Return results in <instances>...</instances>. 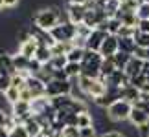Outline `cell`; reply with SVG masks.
I'll return each instance as SVG.
<instances>
[{
  "instance_id": "cell-1",
  "label": "cell",
  "mask_w": 149,
  "mask_h": 137,
  "mask_svg": "<svg viewBox=\"0 0 149 137\" xmlns=\"http://www.w3.org/2000/svg\"><path fill=\"white\" fill-rule=\"evenodd\" d=\"M33 22H35V27H39V29L52 31L55 26H59L63 22V15L57 8H42L33 16Z\"/></svg>"
},
{
  "instance_id": "cell-2",
  "label": "cell",
  "mask_w": 149,
  "mask_h": 137,
  "mask_svg": "<svg viewBox=\"0 0 149 137\" xmlns=\"http://www.w3.org/2000/svg\"><path fill=\"white\" fill-rule=\"evenodd\" d=\"M101 62H103V57L100 51H92V49H87L85 51V57H83V73L81 75H87L90 79H100L101 77Z\"/></svg>"
},
{
  "instance_id": "cell-3",
  "label": "cell",
  "mask_w": 149,
  "mask_h": 137,
  "mask_svg": "<svg viewBox=\"0 0 149 137\" xmlns=\"http://www.w3.org/2000/svg\"><path fill=\"white\" fill-rule=\"evenodd\" d=\"M131 112H133V104L125 99H120L107 108V117L112 123H123V121H129Z\"/></svg>"
},
{
  "instance_id": "cell-4",
  "label": "cell",
  "mask_w": 149,
  "mask_h": 137,
  "mask_svg": "<svg viewBox=\"0 0 149 137\" xmlns=\"http://www.w3.org/2000/svg\"><path fill=\"white\" fill-rule=\"evenodd\" d=\"M76 31H77V26L72 24L70 20H63L59 26H55L52 29V37L55 38V42H72L74 37H76Z\"/></svg>"
},
{
  "instance_id": "cell-5",
  "label": "cell",
  "mask_w": 149,
  "mask_h": 137,
  "mask_svg": "<svg viewBox=\"0 0 149 137\" xmlns=\"http://www.w3.org/2000/svg\"><path fill=\"white\" fill-rule=\"evenodd\" d=\"M72 90H74V84L70 81H50L46 84V97H61V95H72Z\"/></svg>"
},
{
  "instance_id": "cell-6",
  "label": "cell",
  "mask_w": 149,
  "mask_h": 137,
  "mask_svg": "<svg viewBox=\"0 0 149 137\" xmlns=\"http://www.w3.org/2000/svg\"><path fill=\"white\" fill-rule=\"evenodd\" d=\"M120 51V37L118 35H107V38L103 40L101 48H100V53L103 59H111Z\"/></svg>"
},
{
  "instance_id": "cell-7",
  "label": "cell",
  "mask_w": 149,
  "mask_h": 137,
  "mask_svg": "<svg viewBox=\"0 0 149 137\" xmlns=\"http://www.w3.org/2000/svg\"><path fill=\"white\" fill-rule=\"evenodd\" d=\"M26 88L33 93V99L46 97V82L41 81L37 75H30V77L26 79Z\"/></svg>"
},
{
  "instance_id": "cell-8",
  "label": "cell",
  "mask_w": 149,
  "mask_h": 137,
  "mask_svg": "<svg viewBox=\"0 0 149 137\" xmlns=\"http://www.w3.org/2000/svg\"><path fill=\"white\" fill-rule=\"evenodd\" d=\"M85 15H87V5H77V4H68L66 5V20L72 24H83Z\"/></svg>"
},
{
  "instance_id": "cell-9",
  "label": "cell",
  "mask_w": 149,
  "mask_h": 137,
  "mask_svg": "<svg viewBox=\"0 0 149 137\" xmlns=\"http://www.w3.org/2000/svg\"><path fill=\"white\" fill-rule=\"evenodd\" d=\"M129 123L136 128H142V126H147L149 124V113H146L142 108H136L133 106V112L129 115Z\"/></svg>"
},
{
  "instance_id": "cell-10",
  "label": "cell",
  "mask_w": 149,
  "mask_h": 137,
  "mask_svg": "<svg viewBox=\"0 0 149 137\" xmlns=\"http://www.w3.org/2000/svg\"><path fill=\"white\" fill-rule=\"evenodd\" d=\"M125 75H127L129 79H133V77H138L142 75V71H144V60L138 59V57H131V60H129V64L125 66Z\"/></svg>"
},
{
  "instance_id": "cell-11",
  "label": "cell",
  "mask_w": 149,
  "mask_h": 137,
  "mask_svg": "<svg viewBox=\"0 0 149 137\" xmlns=\"http://www.w3.org/2000/svg\"><path fill=\"white\" fill-rule=\"evenodd\" d=\"M109 33L101 31V29H92V33H90L88 40H87V49H92V51H100L103 40L107 38Z\"/></svg>"
},
{
  "instance_id": "cell-12",
  "label": "cell",
  "mask_w": 149,
  "mask_h": 137,
  "mask_svg": "<svg viewBox=\"0 0 149 137\" xmlns=\"http://www.w3.org/2000/svg\"><path fill=\"white\" fill-rule=\"evenodd\" d=\"M120 95H122V99L129 101L133 106L140 101V90L134 88V86H131V84H129V86H125V88H120Z\"/></svg>"
},
{
  "instance_id": "cell-13",
  "label": "cell",
  "mask_w": 149,
  "mask_h": 137,
  "mask_svg": "<svg viewBox=\"0 0 149 137\" xmlns=\"http://www.w3.org/2000/svg\"><path fill=\"white\" fill-rule=\"evenodd\" d=\"M50 108V97H39V99H33L31 101V112L33 115H44Z\"/></svg>"
},
{
  "instance_id": "cell-14",
  "label": "cell",
  "mask_w": 149,
  "mask_h": 137,
  "mask_svg": "<svg viewBox=\"0 0 149 137\" xmlns=\"http://www.w3.org/2000/svg\"><path fill=\"white\" fill-rule=\"evenodd\" d=\"M37 48H39V42L31 37V40H28V42H24V44H20V46H19V53H20V55H24L26 59H33V57H35Z\"/></svg>"
},
{
  "instance_id": "cell-15",
  "label": "cell",
  "mask_w": 149,
  "mask_h": 137,
  "mask_svg": "<svg viewBox=\"0 0 149 137\" xmlns=\"http://www.w3.org/2000/svg\"><path fill=\"white\" fill-rule=\"evenodd\" d=\"M52 48H48V46H44V44H39V48L35 51V57L33 59H37L41 64H48V62L52 60Z\"/></svg>"
},
{
  "instance_id": "cell-16",
  "label": "cell",
  "mask_w": 149,
  "mask_h": 137,
  "mask_svg": "<svg viewBox=\"0 0 149 137\" xmlns=\"http://www.w3.org/2000/svg\"><path fill=\"white\" fill-rule=\"evenodd\" d=\"M24 126L28 130V134H30V137H39V135H41V132H42V126H41V123L37 121L35 115L28 119V121L24 123Z\"/></svg>"
},
{
  "instance_id": "cell-17",
  "label": "cell",
  "mask_w": 149,
  "mask_h": 137,
  "mask_svg": "<svg viewBox=\"0 0 149 137\" xmlns=\"http://www.w3.org/2000/svg\"><path fill=\"white\" fill-rule=\"evenodd\" d=\"M30 60L31 59H26L24 55H20L19 51L13 55V66H15V70L17 73L19 71H30Z\"/></svg>"
},
{
  "instance_id": "cell-18",
  "label": "cell",
  "mask_w": 149,
  "mask_h": 137,
  "mask_svg": "<svg viewBox=\"0 0 149 137\" xmlns=\"http://www.w3.org/2000/svg\"><path fill=\"white\" fill-rule=\"evenodd\" d=\"M65 71H66L68 79H77L83 73V66H81V62H68L65 66Z\"/></svg>"
},
{
  "instance_id": "cell-19",
  "label": "cell",
  "mask_w": 149,
  "mask_h": 137,
  "mask_svg": "<svg viewBox=\"0 0 149 137\" xmlns=\"http://www.w3.org/2000/svg\"><path fill=\"white\" fill-rule=\"evenodd\" d=\"M134 49H136L134 37H123V38H120V51H125V53L133 55Z\"/></svg>"
},
{
  "instance_id": "cell-20",
  "label": "cell",
  "mask_w": 149,
  "mask_h": 137,
  "mask_svg": "<svg viewBox=\"0 0 149 137\" xmlns=\"http://www.w3.org/2000/svg\"><path fill=\"white\" fill-rule=\"evenodd\" d=\"M88 126H94L92 113H90V112L77 113V128H88Z\"/></svg>"
},
{
  "instance_id": "cell-21",
  "label": "cell",
  "mask_w": 149,
  "mask_h": 137,
  "mask_svg": "<svg viewBox=\"0 0 149 137\" xmlns=\"http://www.w3.org/2000/svg\"><path fill=\"white\" fill-rule=\"evenodd\" d=\"M131 57H133V55L125 53V51H118V53L114 55L112 59H114V64H116V68H118V70H125V66L129 64Z\"/></svg>"
},
{
  "instance_id": "cell-22",
  "label": "cell",
  "mask_w": 149,
  "mask_h": 137,
  "mask_svg": "<svg viewBox=\"0 0 149 137\" xmlns=\"http://www.w3.org/2000/svg\"><path fill=\"white\" fill-rule=\"evenodd\" d=\"M85 51L83 48H77V46H74V48L66 53V59L68 62H83V57H85Z\"/></svg>"
},
{
  "instance_id": "cell-23",
  "label": "cell",
  "mask_w": 149,
  "mask_h": 137,
  "mask_svg": "<svg viewBox=\"0 0 149 137\" xmlns=\"http://www.w3.org/2000/svg\"><path fill=\"white\" fill-rule=\"evenodd\" d=\"M116 70H118V68H116V64H114V59H112V57H111V59H103V62H101V77L112 75Z\"/></svg>"
},
{
  "instance_id": "cell-24",
  "label": "cell",
  "mask_w": 149,
  "mask_h": 137,
  "mask_svg": "<svg viewBox=\"0 0 149 137\" xmlns=\"http://www.w3.org/2000/svg\"><path fill=\"white\" fill-rule=\"evenodd\" d=\"M4 99L8 101V104H15V102H19L20 101V90H17V88L11 86L9 90L4 91Z\"/></svg>"
},
{
  "instance_id": "cell-25",
  "label": "cell",
  "mask_w": 149,
  "mask_h": 137,
  "mask_svg": "<svg viewBox=\"0 0 149 137\" xmlns=\"http://www.w3.org/2000/svg\"><path fill=\"white\" fill-rule=\"evenodd\" d=\"M134 42L138 48H144V49H149V33H142L136 29L134 31Z\"/></svg>"
},
{
  "instance_id": "cell-26",
  "label": "cell",
  "mask_w": 149,
  "mask_h": 137,
  "mask_svg": "<svg viewBox=\"0 0 149 137\" xmlns=\"http://www.w3.org/2000/svg\"><path fill=\"white\" fill-rule=\"evenodd\" d=\"M48 64L54 70H65V66L68 64V59H66V55H57V57H52V60Z\"/></svg>"
},
{
  "instance_id": "cell-27",
  "label": "cell",
  "mask_w": 149,
  "mask_h": 137,
  "mask_svg": "<svg viewBox=\"0 0 149 137\" xmlns=\"http://www.w3.org/2000/svg\"><path fill=\"white\" fill-rule=\"evenodd\" d=\"M122 20L116 18V16H112V18H109V27H107V31H109V35H118L120 29H122Z\"/></svg>"
},
{
  "instance_id": "cell-28",
  "label": "cell",
  "mask_w": 149,
  "mask_h": 137,
  "mask_svg": "<svg viewBox=\"0 0 149 137\" xmlns=\"http://www.w3.org/2000/svg\"><path fill=\"white\" fill-rule=\"evenodd\" d=\"M11 86L17 88V90H24V88H26V77L20 75V73L11 75Z\"/></svg>"
},
{
  "instance_id": "cell-29",
  "label": "cell",
  "mask_w": 149,
  "mask_h": 137,
  "mask_svg": "<svg viewBox=\"0 0 149 137\" xmlns=\"http://www.w3.org/2000/svg\"><path fill=\"white\" fill-rule=\"evenodd\" d=\"M136 16L138 20H149V2H144L136 8Z\"/></svg>"
},
{
  "instance_id": "cell-30",
  "label": "cell",
  "mask_w": 149,
  "mask_h": 137,
  "mask_svg": "<svg viewBox=\"0 0 149 137\" xmlns=\"http://www.w3.org/2000/svg\"><path fill=\"white\" fill-rule=\"evenodd\" d=\"M9 137H30V134H28L24 124H17L15 128L9 130Z\"/></svg>"
},
{
  "instance_id": "cell-31",
  "label": "cell",
  "mask_w": 149,
  "mask_h": 137,
  "mask_svg": "<svg viewBox=\"0 0 149 137\" xmlns=\"http://www.w3.org/2000/svg\"><path fill=\"white\" fill-rule=\"evenodd\" d=\"M11 88V75L9 73H0V93Z\"/></svg>"
},
{
  "instance_id": "cell-32",
  "label": "cell",
  "mask_w": 149,
  "mask_h": 137,
  "mask_svg": "<svg viewBox=\"0 0 149 137\" xmlns=\"http://www.w3.org/2000/svg\"><path fill=\"white\" fill-rule=\"evenodd\" d=\"M129 84H131V86H134V88H138V90H142V88L147 84V77H146V75L133 77V79H129Z\"/></svg>"
},
{
  "instance_id": "cell-33",
  "label": "cell",
  "mask_w": 149,
  "mask_h": 137,
  "mask_svg": "<svg viewBox=\"0 0 149 137\" xmlns=\"http://www.w3.org/2000/svg\"><path fill=\"white\" fill-rule=\"evenodd\" d=\"M61 135H63V137H81L77 126H66V128L61 132Z\"/></svg>"
},
{
  "instance_id": "cell-34",
  "label": "cell",
  "mask_w": 149,
  "mask_h": 137,
  "mask_svg": "<svg viewBox=\"0 0 149 137\" xmlns=\"http://www.w3.org/2000/svg\"><path fill=\"white\" fill-rule=\"evenodd\" d=\"M134 31H136V27L122 26V29H120V33H118V37H120V38H123V37H134Z\"/></svg>"
},
{
  "instance_id": "cell-35",
  "label": "cell",
  "mask_w": 149,
  "mask_h": 137,
  "mask_svg": "<svg viewBox=\"0 0 149 137\" xmlns=\"http://www.w3.org/2000/svg\"><path fill=\"white\" fill-rule=\"evenodd\" d=\"M79 134H81V137H100L94 126H88V128H79Z\"/></svg>"
},
{
  "instance_id": "cell-36",
  "label": "cell",
  "mask_w": 149,
  "mask_h": 137,
  "mask_svg": "<svg viewBox=\"0 0 149 137\" xmlns=\"http://www.w3.org/2000/svg\"><path fill=\"white\" fill-rule=\"evenodd\" d=\"M20 101H26V102H31L33 101V93L28 88H24V90H20Z\"/></svg>"
},
{
  "instance_id": "cell-37",
  "label": "cell",
  "mask_w": 149,
  "mask_h": 137,
  "mask_svg": "<svg viewBox=\"0 0 149 137\" xmlns=\"http://www.w3.org/2000/svg\"><path fill=\"white\" fill-rule=\"evenodd\" d=\"M136 29L142 31V33H149V20H138V26Z\"/></svg>"
},
{
  "instance_id": "cell-38",
  "label": "cell",
  "mask_w": 149,
  "mask_h": 137,
  "mask_svg": "<svg viewBox=\"0 0 149 137\" xmlns=\"http://www.w3.org/2000/svg\"><path fill=\"white\" fill-rule=\"evenodd\" d=\"M19 2H20V0H4V8L6 9H13V8L19 5Z\"/></svg>"
},
{
  "instance_id": "cell-39",
  "label": "cell",
  "mask_w": 149,
  "mask_h": 137,
  "mask_svg": "<svg viewBox=\"0 0 149 137\" xmlns=\"http://www.w3.org/2000/svg\"><path fill=\"white\" fill-rule=\"evenodd\" d=\"M134 106H136V108H142L146 113H149V101H138Z\"/></svg>"
},
{
  "instance_id": "cell-40",
  "label": "cell",
  "mask_w": 149,
  "mask_h": 137,
  "mask_svg": "<svg viewBox=\"0 0 149 137\" xmlns=\"http://www.w3.org/2000/svg\"><path fill=\"white\" fill-rule=\"evenodd\" d=\"M133 55L138 57V59H142V60H146V49H144V48H138V46H136V49H134Z\"/></svg>"
},
{
  "instance_id": "cell-41",
  "label": "cell",
  "mask_w": 149,
  "mask_h": 137,
  "mask_svg": "<svg viewBox=\"0 0 149 137\" xmlns=\"http://www.w3.org/2000/svg\"><path fill=\"white\" fill-rule=\"evenodd\" d=\"M8 113H6L4 108H0V126H6V123H8Z\"/></svg>"
},
{
  "instance_id": "cell-42",
  "label": "cell",
  "mask_w": 149,
  "mask_h": 137,
  "mask_svg": "<svg viewBox=\"0 0 149 137\" xmlns=\"http://www.w3.org/2000/svg\"><path fill=\"white\" fill-rule=\"evenodd\" d=\"M100 137H125L123 132H107V134H101Z\"/></svg>"
},
{
  "instance_id": "cell-43",
  "label": "cell",
  "mask_w": 149,
  "mask_h": 137,
  "mask_svg": "<svg viewBox=\"0 0 149 137\" xmlns=\"http://www.w3.org/2000/svg\"><path fill=\"white\" fill-rule=\"evenodd\" d=\"M0 137H9V130L6 126H0Z\"/></svg>"
},
{
  "instance_id": "cell-44",
  "label": "cell",
  "mask_w": 149,
  "mask_h": 137,
  "mask_svg": "<svg viewBox=\"0 0 149 137\" xmlns=\"http://www.w3.org/2000/svg\"><path fill=\"white\" fill-rule=\"evenodd\" d=\"M88 0H68V4H77V5H87Z\"/></svg>"
},
{
  "instance_id": "cell-45",
  "label": "cell",
  "mask_w": 149,
  "mask_h": 137,
  "mask_svg": "<svg viewBox=\"0 0 149 137\" xmlns=\"http://www.w3.org/2000/svg\"><path fill=\"white\" fill-rule=\"evenodd\" d=\"M4 9V0H0V11Z\"/></svg>"
},
{
  "instance_id": "cell-46",
  "label": "cell",
  "mask_w": 149,
  "mask_h": 137,
  "mask_svg": "<svg viewBox=\"0 0 149 137\" xmlns=\"http://www.w3.org/2000/svg\"><path fill=\"white\" fill-rule=\"evenodd\" d=\"M144 2H149V0H144Z\"/></svg>"
}]
</instances>
